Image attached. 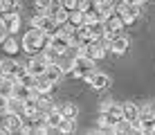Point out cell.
I'll use <instances>...</instances> for the list:
<instances>
[{
    "mask_svg": "<svg viewBox=\"0 0 155 135\" xmlns=\"http://www.w3.org/2000/svg\"><path fill=\"white\" fill-rule=\"evenodd\" d=\"M45 43H47V34H45V32H41L38 27H31L27 34L23 36V50L36 54V52L45 50Z\"/></svg>",
    "mask_w": 155,
    "mask_h": 135,
    "instance_id": "obj_1",
    "label": "cell"
},
{
    "mask_svg": "<svg viewBox=\"0 0 155 135\" xmlns=\"http://www.w3.org/2000/svg\"><path fill=\"white\" fill-rule=\"evenodd\" d=\"M70 68H72L70 74H72L74 79H85L88 74H92L94 70H97V68H94V61H92V59H88L85 54H81V56H74L72 63H70Z\"/></svg>",
    "mask_w": 155,
    "mask_h": 135,
    "instance_id": "obj_2",
    "label": "cell"
},
{
    "mask_svg": "<svg viewBox=\"0 0 155 135\" xmlns=\"http://www.w3.org/2000/svg\"><path fill=\"white\" fill-rule=\"evenodd\" d=\"M115 14L121 18V23H124V25H133L142 16V9H140V5H137V2H128V0H124L119 7H115Z\"/></svg>",
    "mask_w": 155,
    "mask_h": 135,
    "instance_id": "obj_3",
    "label": "cell"
},
{
    "mask_svg": "<svg viewBox=\"0 0 155 135\" xmlns=\"http://www.w3.org/2000/svg\"><path fill=\"white\" fill-rule=\"evenodd\" d=\"M101 27H104V41H110L113 36L121 34L124 23H121V18L117 14H110V16H106V18L101 20Z\"/></svg>",
    "mask_w": 155,
    "mask_h": 135,
    "instance_id": "obj_4",
    "label": "cell"
},
{
    "mask_svg": "<svg viewBox=\"0 0 155 135\" xmlns=\"http://www.w3.org/2000/svg\"><path fill=\"white\" fill-rule=\"evenodd\" d=\"M68 45H70V39L63 36V34H56V32L47 36V43H45V47L50 52H54L56 56H63V54L68 52Z\"/></svg>",
    "mask_w": 155,
    "mask_h": 135,
    "instance_id": "obj_5",
    "label": "cell"
},
{
    "mask_svg": "<svg viewBox=\"0 0 155 135\" xmlns=\"http://www.w3.org/2000/svg\"><path fill=\"white\" fill-rule=\"evenodd\" d=\"M31 27H38L41 32H45V34L50 36V34H54V32H56L58 25H56V20L52 18L50 14H41V12H38L34 18H31Z\"/></svg>",
    "mask_w": 155,
    "mask_h": 135,
    "instance_id": "obj_6",
    "label": "cell"
},
{
    "mask_svg": "<svg viewBox=\"0 0 155 135\" xmlns=\"http://www.w3.org/2000/svg\"><path fill=\"white\" fill-rule=\"evenodd\" d=\"M106 52H108V47H106V41H90L83 45V54L88 59H92V61H99V59L106 56Z\"/></svg>",
    "mask_w": 155,
    "mask_h": 135,
    "instance_id": "obj_7",
    "label": "cell"
},
{
    "mask_svg": "<svg viewBox=\"0 0 155 135\" xmlns=\"http://www.w3.org/2000/svg\"><path fill=\"white\" fill-rule=\"evenodd\" d=\"M85 81H88V86L92 90H97V93H104V90L110 86V77H108V74H104V72H97V70H94L92 74H88Z\"/></svg>",
    "mask_w": 155,
    "mask_h": 135,
    "instance_id": "obj_8",
    "label": "cell"
},
{
    "mask_svg": "<svg viewBox=\"0 0 155 135\" xmlns=\"http://www.w3.org/2000/svg\"><path fill=\"white\" fill-rule=\"evenodd\" d=\"M2 124H5V128H7V133H20V126H23V117H20L16 110H5Z\"/></svg>",
    "mask_w": 155,
    "mask_h": 135,
    "instance_id": "obj_9",
    "label": "cell"
},
{
    "mask_svg": "<svg viewBox=\"0 0 155 135\" xmlns=\"http://www.w3.org/2000/svg\"><path fill=\"white\" fill-rule=\"evenodd\" d=\"M0 25H2L9 34H16V32L20 29V16H18V12H16V14L0 12Z\"/></svg>",
    "mask_w": 155,
    "mask_h": 135,
    "instance_id": "obj_10",
    "label": "cell"
},
{
    "mask_svg": "<svg viewBox=\"0 0 155 135\" xmlns=\"http://www.w3.org/2000/svg\"><path fill=\"white\" fill-rule=\"evenodd\" d=\"M23 70H25V68L20 66L18 61H14V59H7V61L0 63V74H2V77H7V79H14V81H16V77H18Z\"/></svg>",
    "mask_w": 155,
    "mask_h": 135,
    "instance_id": "obj_11",
    "label": "cell"
},
{
    "mask_svg": "<svg viewBox=\"0 0 155 135\" xmlns=\"http://www.w3.org/2000/svg\"><path fill=\"white\" fill-rule=\"evenodd\" d=\"M45 68H47V61H45V56H43V52L41 54H34V56L27 61V66H25V70H27L29 74H34V77L43 74V72H45Z\"/></svg>",
    "mask_w": 155,
    "mask_h": 135,
    "instance_id": "obj_12",
    "label": "cell"
},
{
    "mask_svg": "<svg viewBox=\"0 0 155 135\" xmlns=\"http://www.w3.org/2000/svg\"><path fill=\"white\" fill-rule=\"evenodd\" d=\"M128 39L126 36H121V34H117V36H113L110 41H106V47L108 50H113V52H117V54H124L126 50H128Z\"/></svg>",
    "mask_w": 155,
    "mask_h": 135,
    "instance_id": "obj_13",
    "label": "cell"
},
{
    "mask_svg": "<svg viewBox=\"0 0 155 135\" xmlns=\"http://www.w3.org/2000/svg\"><path fill=\"white\" fill-rule=\"evenodd\" d=\"M121 120H128L135 124L140 120V106L133 104V101H126V104H121Z\"/></svg>",
    "mask_w": 155,
    "mask_h": 135,
    "instance_id": "obj_14",
    "label": "cell"
},
{
    "mask_svg": "<svg viewBox=\"0 0 155 135\" xmlns=\"http://www.w3.org/2000/svg\"><path fill=\"white\" fill-rule=\"evenodd\" d=\"M43 74H45V77L50 79L54 86L63 81V68L58 66V61H54V63H47V68H45V72H43Z\"/></svg>",
    "mask_w": 155,
    "mask_h": 135,
    "instance_id": "obj_15",
    "label": "cell"
},
{
    "mask_svg": "<svg viewBox=\"0 0 155 135\" xmlns=\"http://www.w3.org/2000/svg\"><path fill=\"white\" fill-rule=\"evenodd\" d=\"M101 113H106V115L110 117L115 124L121 120V104H115V101H104L101 104Z\"/></svg>",
    "mask_w": 155,
    "mask_h": 135,
    "instance_id": "obj_16",
    "label": "cell"
},
{
    "mask_svg": "<svg viewBox=\"0 0 155 135\" xmlns=\"http://www.w3.org/2000/svg\"><path fill=\"white\" fill-rule=\"evenodd\" d=\"M52 88H54V83H52L45 74H38V77H36V81H34V93L36 95H50Z\"/></svg>",
    "mask_w": 155,
    "mask_h": 135,
    "instance_id": "obj_17",
    "label": "cell"
},
{
    "mask_svg": "<svg viewBox=\"0 0 155 135\" xmlns=\"http://www.w3.org/2000/svg\"><path fill=\"white\" fill-rule=\"evenodd\" d=\"M56 108H58V113H61V117H65V120H77V115H79V108H77V104H72V101H65V104H61Z\"/></svg>",
    "mask_w": 155,
    "mask_h": 135,
    "instance_id": "obj_18",
    "label": "cell"
},
{
    "mask_svg": "<svg viewBox=\"0 0 155 135\" xmlns=\"http://www.w3.org/2000/svg\"><path fill=\"white\" fill-rule=\"evenodd\" d=\"M140 120H155V101H146L140 106Z\"/></svg>",
    "mask_w": 155,
    "mask_h": 135,
    "instance_id": "obj_19",
    "label": "cell"
},
{
    "mask_svg": "<svg viewBox=\"0 0 155 135\" xmlns=\"http://www.w3.org/2000/svg\"><path fill=\"white\" fill-rule=\"evenodd\" d=\"M36 104H38V110L43 113V115H45V113H50V110H54V108H56V104H54V101H52V99H50L47 95H38V101H36Z\"/></svg>",
    "mask_w": 155,
    "mask_h": 135,
    "instance_id": "obj_20",
    "label": "cell"
},
{
    "mask_svg": "<svg viewBox=\"0 0 155 135\" xmlns=\"http://www.w3.org/2000/svg\"><path fill=\"white\" fill-rule=\"evenodd\" d=\"M14 83H16L14 79H7V77H2V74H0V95H2V97H12Z\"/></svg>",
    "mask_w": 155,
    "mask_h": 135,
    "instance_id": "obj_21",
    "label": "cell"
},
{
    "mask_svg": "<svg viewBox=\"0 0 155 135\" xmlns=\"http://www.w3.org/2000/svg\"><path fill=\"white\" fill-rule=\"evenodd\" d=\"M0 45H2V50L7 52V54H16L20 50V43L14 39V36H7V39H5L2 43H0Z\"/></svg>",
    "mask_w": 155,
    "mask_h": 135,
    "instance_id": "obj_22",
    "label": "cell"
},
{
    "mask_svg": "<svg viewBox=\"0 0 155 135\" xmlns=\"http://www.w3.org/2000/svg\"><path fill=\"white\" fill-rule=\"evenodd\" d=\"M115 7H117V5L113 2V0H104V2H99V5H97V9H99V14H101V18H106V16L115 14Z\"/></svg>",
    "mask_w": 155,
    "mask_h": 135,
    "instance_id": "obj_23",
    "label": "cell"
},
{
    "mask_svg": "<svg viewBox=\"0 0 155 135\" xmlns=\"http://www.w3.org/2000/svg\"><path fill=\"white\" fill-rule=\"evenodd\" d=\"M68 23H70L72 27H79V25H83L85 23V18H83V12L81 9H74V12L68 14Z\"/></svg>",
    "mask_w": 155,
    "mask_h": 135,
    "instance_id": "obj_24",
    "label": "cell"
},
{
    "mask_svg": "<svg viewBox=\"0 0 155 135\" xmlns=\"http://www.w3.org/2000/svg\"><path fill=\"white\" fill-rule=\"evenodd\" d=\"M20 7L18 0H0V12H9V14H16Z\"/></svg>",
    "mask_w": 155,
    "mask_h": 135,
    "instance_id": "obj_25",
    "label": "cell"
},
{
    "mask_svg": "<svg viewBox=\"0 0 155 135\" xmlns=\"http://www.w3.org/2000/svg\"><path fill=\"white\" fill-rule=\"evenodd\" d=\"M58 131L61 133H72L74 131V120H65V117H63L61 124H58Z\"/></svg>",
    "mask_w": 155,
    "mask_h": 135,
    "instance_id": "obj_26",
    "label": "cell"
},
{
    "mask_svg": "<svg viewBox=\"0 0 155 135\" xmlns=\"http://www.w3.org/2000/svg\"><path fill=\"white\" fill-rule=\"evenodd\" d=\"M61 7L70 14V12H74V9H79V0H61Z\"/></svg>",
    "mask_w": 155,
    "mask_h": 135,
    "instance_id": "obj_27",
    "label": "cell"
},
{
    "mask_svg": "<svg viewBox=\"0 0 155 135\" xmlns=\"http://www.w3.org/2000/svg\"><path fill=\"white\" fill-rule=\"evenodd\" d=\"M52 18L56 20V25H63V23H68V12L61 7V9H58V12H56L54 16H52Z\"/></svg>",
    "mask_w": 155,
    "mask_h": 135,
    "instance_id": "obj_28",
    "label": "cell"
},
{
    "mask_svg": "<svg viewBox=\"0 0 155 135\" xmlns=\"http://www.w3.org/2000/svg\"><path fill=\"white\" fill-rule=\"evenodd\" d=\"M50 2H52V0H34V5H36V12L45 14V12H47V7H50Z\"/></svg>",
    "mask_w": 155,
    "mask_h": 135,
    "instance_id": "obj_29",
    "label": "cell"
},
{
    "mask_svg": "<svg viewBox=\"0 0 155 135\" xmlns=\"http://www.w3.org/2000/svg\"><path fill=\"white\" fill-rule=\"evenodd\" d=\"M5 110H7V97L0 95V113H5Z\"/></svg>",
    "mask_w": 155,
    "mask_h": 135,
    "instance_id": "obj_30",
    "label": "cell"
},
{
    "mask_svg": "<svg viewBox=\"0 0 155 135\" xmlns=\"http://www.w3.org/2000/svg\"><path fill=\"white\" fill-rule=\"evenodd\" d=\"M128 2H137V5H142V2H146V0H128Z\"/></svg>",
    "mask_w": 155,
    "mask_h": 135,
    "instance_id": "obj_31",
    "label": "cell"
},
{
    "mask_svg": "<svg viewBox=\"0 0 155 135\" xmlns=\"http://www.w3.org/2000/svg\"><path fill=\"white\" fill-rule=\"evenodd\" d=\"M5 133H7V128H5V126H2V128H0V135H5Z\"/></svg>",
    "mask_w": 155,
    "mask_h": 135,
    "instance_id": "obj_32",
    "label": "cell"
},
{
    "mask_svg": "<svg viewBox=\"0 0 155 135\" xmlns=\"http://www.w3.org/2000/svg\"><path fill=\"white\" fill-rule=\"evenodd\" d=\"M153 133H155V120H153Z\"/></svg>",
    "mask_w": 155,
    "mask_h": 135,
    "instance_id": "obj_33",
    "label": "cell"
},
{
    "mask_svg": "<svg viewBox=\"0 0 155 135\" xmlns=\"http://www.w3.org/2000/svg\"><path fill=\"white\" fill-rule=\"evenodd\" d=\"M0 63H2V61H0Z\"/></svg>",
    "mask_w": 155,
    "mask_h": 135,
    "instance_id": "obj_34",
    "label": "cell"
}]
</instances>
